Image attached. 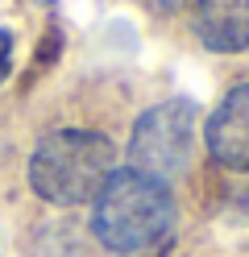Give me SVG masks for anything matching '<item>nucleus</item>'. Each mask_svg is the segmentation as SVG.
Listing matches in <instances>:
<instances>
[{
  "instance_id": "4",
  "label": "nucleus",
  "mask_w": 249,
  "mask_h": 257,
  "mask_svg": "<svg viewBox=\"0 0 249 257\" xmlns=\"http://www.w3.org/2000/svg\"><path fill=\"white\" fill-rule=\"evenodd\" d=\"M204 141H208V154L216 166L249 174V83L232 87L216 104V112L208 116V128H204Z\"/></svg>"
},
{
  "instance_id": "6",
  "label": "nucleus",
  "mask_w": 249,
  "mask_h": 257,
  "mask_svg": "<svg viewBox=\"0 0 249 257\" xmlns=\"http://www.w3.org/2000/svg\"><path fill=\"white\" fill-rule=\"evenodd\" d=\"M9 71H13V34L0 29V83L9 79Z\"/></svg>"
},
{
  "instance_id": "5",
  "label": "nucleus",
  "mask_w": 249,
  "mask_h": 257,
  "mask_svg": "<svg viewBox=\"0 0 249 257\" xmlns=\"http://www.w3.org/2000/svg\"><path fill=\"white\" fill-rule=\"evenodd\" d=\"M191 29L216 54L249 50V0H195Z\"/></svg>"
},
{
  "instance_id": "2",
  "label": "nucleus",
  "mask_w": 249,
  "mask_h": 257,
  "mask_svg": "<svg viewBox=\"0 0 249 257\" xmlns=\"http://www.w3.org/2000/svg\"><path fill=\"white\" fill-rule=\"evenodd\" d=\"M112 170L116 146L96 128H54L29 154V187L54 207L92 203Z\"/></svg>"
},
{
  "instance_id": "7",
  "label": "nucleus",
  "mask_w": 249,
  "mask_h": 257,
  "mask_svg": "<svg viewBox=\"0 0 249 257\" xmlns=\"http://www.w3.org/2000/svg\"><path fill=\"white\" fill-rule=\"evenodd\" d=\"M179 5H187V0H154V9H162V13H171V9H179Z\"/></svg>"
},
{
  "instance_id": "3",
  "label": "nucleus",
  "mask_w": 249,
  "mask_h": 257,
  "mask_svg": "<svg viewBox=\"0 0 249 257\" xmlns=\"http://www.w3.org/2000/svg\"><path fill=\"white\" fill-rule=\"evenodd\" d=\"M199 112L191 100H162L145 108L129 133V166L171 183L191 166Z\"/></svg>"
},
{
  "instance_id": "1",
  "label": "nucleus",
  "mask_w": 249,
  "mask_h": 257,
  "mask_svg": "<svg viewBox=\"0 0 249 257\" xmlns=\"http://www.w3.org/2000/svg\"><path fill=\"white\" fill-rule=\"evenodd\" d=\"M92 232L116 257L158 253L175 236V195L171 183L141 170H112L92 199Z\"/></svg>"
}]
</instances>
